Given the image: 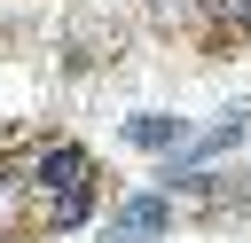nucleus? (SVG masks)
Returning <instances> with one entry per match:
<instances>
[{
  "label": "nucleus",
  "mask_w": 251,
  "mask_h": 243,
  "mask_svg": "<svg viewBox=\"0 0 251 243\" xmlns=\"http://www.w3.org/2000/svg\"><path fill=\"white\" fill-rule=\"evenodd\" d=\"M165 227H173V204H165V196H133V204H126V219H118V227H102V243H157Z\"/></svg>",
  "instance_id": "nucleus-1"
},
{
  "label": "nucleus",
  "mask_w": 251,
  "mask_h": 243,
  "mask_svg": "<svg viewBox=\"0 0 251 243\" xmlns=\"http://www.w3.org/2000/svg\"><path fill=\"white\" fill-rule=\"evenodd\" d=\"M39 180H47L55 196H78V188H86V149H78V141H55V149L39 157Z\"/></svg>",
  "instance_id": "nucleus-2"
},
{
  "label": "nucleus",
  "mask_w": 251,
  "mask_h": 243,
  "mask_svg": "<svg viewBox=\"0 0 251 243\" xmlns=\"http://www.w3.org/2000/svg\"><path fill=\"white\" fill-rule=\"evenodd\" d=\"M126 141L133 149H180L188 125H173V118H126Z\"/></svg>",
  "instance_id": "nucleus-3"
},
{
  "label": "nucleus",
  "mask_w": 251,
  "mask_h": 243,
  "mask_svg": "<svg viewBox=\"0 0 251 243\" xmlns=\"http://www.w3.org/2000/svg\"><path fill=\"white\" fill-rule=\"evenodd\" d=\"M220 16V31H251V0H204Z\"/></svg>",
  "instance_id": "nucleus-4"
},
{
  "label": "nucleus",
  "mask_w": 251,
  "mask_h": 243,
  "mask_svg": "<svg viewBox=\"0 0 251 243\" xmlns=\"http://www.w3.org/2000/svg\"><path fill=\"white\" fill-rule=\"evenodd\" d=\"M157 8H173V0H157Z\"/></svg>",
  "instance_id": "nucleus-5"
}]
</instances>
